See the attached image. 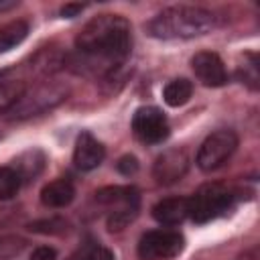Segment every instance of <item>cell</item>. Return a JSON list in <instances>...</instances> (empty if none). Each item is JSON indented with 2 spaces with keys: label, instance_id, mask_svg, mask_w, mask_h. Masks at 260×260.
<instances>
[{
  "label": "cell",
  "instance_id": "cell-1",
  "mask_svg": "<svg viewBox=\"0 0 260 260\" xmlns=\"http://www.w3.org/2000/svg\"><path fill=\"white\" fill-rule=\"evenodd\" d=\"M79 69L93 75H108L130 57L132 28L120 14H100L91 18L75 39Z\"/></svg>",
  "mask_w": 260,
  "mask_h": 260
},
{
  "label": "cell",
  "instance_id": "cell-2",
  "mask_svg": "<svg viewBox=\"0 0 260 260\" xmlns=\"http://www.w3.org/2000/svg\"><path fill=\"white\" fill-rule=\"evenodd\" d=\"M146 28L154 39H195L215 28V16L199 6H171L158 12Z\"/></svg>",
  "mask_w": 260,
  "mask_h": 260
},
{
  "label": "cell",
  "instance_id": "cell-3",
  "mask_svg": "<svg viewBox=\"0 0 260 260\" xmlns=\"http://www.w3.org/2000/svg\"><path fill=\"white\" fill-rule=\"evenodd\" d=\"M236 195L232 189L219 183H205L201 185L193 197H189V217L195 223H207L234 207Z\"/></svg>",
  "mask_w": 260,
  "mask_h": 260
},
{
  "label": "cell",
  "instance_id": "cell-4",
  "mask_svg": "<svg viewBox=\"0 0 260 260\" xmlns=\"http://www.w3.org/2000/svg\"><path fill=\"white\" fill-rule=\"evenodd\" d=\"M95 201L110 207L108 228L112 232L124 230L138 215V191L134 187H104L95 193Z\"/></svg>",
  "mask_w": 260,
  "mask_h": 260
},
{
  "label": "cell",
  "instance_id": "cell-5",
  "mask_svg": "<svg viewBox=\"0 0 260 260\" xmlns=\"http://www.w3.org/2000/svg\"><path fill=\"white\" fill-rule=\"evenodd\" d=\"M238 148V136L234 130H215L211 132L197 150V167L205 173L219 169Z\"/></svg>",
  "mask_w": 260,
  "mask_h": 260
},
{
  "label": "cell",
  "instance_id": "cell-6",
  "mask_svg": "<svg viewBox=\"0 0 260 260\" xmlns=\"http://www.w3.org/2000/svg\"><path fill=\"white\" fill-rule=\"evenodd\" d=\"M185 248V238L175 230H152L146 232L138 242L140 260H171Z\"/></svg>",
  "mask_w": 260,
  "mask_h": 260
},
{
  "label": "cell",
  "instance_id": "cell-7",
  "mask_svg": "<svg viewBox=\"0 0 260 260\" xmlns=\"http://www.w3.org/2000/svg\"><path fill=\"white\" fill-rule=\"evenodd\" d=\"M67 95V89L61 85H39L32 87L30 91H24L22 98L16 102V106L10 110V118L22 120V118H30L37 116L41 112H47L51 108H55L57 104H61Z\"/></svg>",
  "mask_w": 260,
  "mask_h": 260
},
{
  "label": "cell",
  "instance_id": "cell-8",
  "mask_svg": "<svg viewBox=\"0 0 260 260\" xmlns=\"http://www.w3.org/2000/svg\"><path fill=\"white\" fill-rule=\"evenodd\" d=\"M132 132L144 144H158L169 136V122L154 106H142L132 116Z\"/></svg>",
  "mask_w": 260,
  "mask_h": 260
},
{
  "label": "cell",
  "instance_id": "cell-9",
  "mask_svg": "<svg viewBox=\"0 0 260 260\" xmlns=\"http://www.w3.org/2000/svg\"><path fill=\"white\" fill-rule=\"evenodd\" d=\"M191 67L197 79L207 87H221L228 81V71L217 53H211V51L195 53L191 59Z\"/></svg>",
  "mask_w": 260,
  "mask_h": 260
},
{
  "label": "cell",
  "instance_id": "cell-10",
  "mask_svg": "<svg viewBox=\"0 0 260 260\" xmlns=\"http://www.w3.org/2000/svg\"><path fill=\"white\" fill-rule=\"evenodd\" d=\"M189 167V158L185 154V150H179V148H169L165 150L156 162H154V169H152V175L156 179V183L160 185H171L175 181H179L185 171Z\"/></svg>",
  "mask_w": 260,
  "mask_h": 260
},
{
  "label": "cell",
  "instance_id": "cell-11",
  "mask_svg": "<svg viewBox=\"0 0 260 260\" xmlns=\"http://www.w3.org/2000/svg\"><path fill=\"white\" fill-rule=\"evenodd\" d=\"M104 156H106V148L95 136H91L89 132H81L77 136L73 148V162L79 171H93L95 167L102 165Z\"/></svg>",
  "mask_w": 260,
  "mask_h": 260
},
{
  "label": "cell",
  "instance_id": "cell-12",
  "mask_svg": "<svg viewBox=\"0 0 260 260\" xmlns=\"http://www.w3.org/2000/svg\"><path fill=\"white\" fill-rule=\"evenodd\" d=\"M152 217L162 225H177L189 217L187 197H167L152 207Z\"/></svg>",
  "mask_w": 260,
  "mask_h": 260
},
{
  "label": "cell",
  "instance_id": "cell-13",
  "mask_svg": "<svg viewBox=\"0 0 260 260\" xmlns=\"http://www.w3.org/2000/svg\"><path fill=\"white\" fill-rule=\"evenodd\" d=\"M75 197V187L69 179H55L51 183H47L41 191V201L47 207L59 209V207H67Z\"/></svg>",
  "mask_w": 260,
  "mask_h": 260
},
{
  "label": "cell",
  "instance_id": "cell-14",
  "mask_svg": "<svg viewBox=\"0 0 260 260\" xmlns=\"http://www.w3.org/2000/svg\"><path fill=\"white\" fill-rule=\"evenodd\" d=\"M43 167H45V154L41 152V150H26V152H22L16 160H14V171L18 173V177L22 179V181H30V179H35L41 171H43Z\"/></svg>",
  "mask_w": 260,
  "mask_h": 260
},
{
  "label": "cell",
  "instance_id": "cell-15",
  "mask_svg": "<svg viewBox=\"0 0 260 260\" xmlns=\"http://www.w3.org/2000/svg\"><path fill=\"white\" fill-rule=\"evenodd\" d=\"M28 35V24L24 20H12L0 24V53H6L20 45Z\"/></svg>",
  "mask_w": 260,
  "mask_h": 260
},
{
  "label": "cell",
  "instance_id": "cell-16",
  "mask_svg": "<svg viewBox=\"0 0 260 260\" xmlns=\"http://www.w3.org/2000/svg\"><path fill=\"white\" fill-rule=\"evenodd\" d=\"M191 93H193V83L189 79H185V77L169 81L165 85V89H162V98H165L167 106H171V108H179V106L187 104Z\"/></svg>",
  "mask_w": 260,
  "mask_h": 260
},
{
  "label": "cell",
  "instance_id": "cell-17",
  "mask_svg": "<svg viewBox=\"0 0 260 260\" xmlns=\"http://www.w3.org/2000/svg\"><path fill=\"white\" fill-rule=\"evenodd\" d=\"M24 91H26V87H24L22 81H6V83H0V114L10 112L16 106V102L22 98Z\"/></svg>",
  "mask_w": 260,
  "mask_h": 260
},
{
  "label": "cell",
  "instance_id": "cell-18",
  "mask_svg": "<svg viewBox=\"0 0 260 260\" xmlns=\"http://www.w3.org/2000/svg\"><path fill=\"white\" fill-rule=\"evenodd\" d=\"M22 185V179L12 167H0V199H12Z\"/></svg>",
  "mask_w": 260,
  "mask_h": 260
},
{
  "label": "cell",
  "instance_id": "cell-19",
  "mask_svg": "<svg viewBox=\"0 0 260 260\" xmlns=\"http://www.w3.org/2000/svg\"><path fill=\"white\" fill-rule=\"evenodd\" d=\"M238 79L250 89H258V59L254 53L244 55V63L238 65Z\"/></svg>",
  "mask_w": 260,
  "mask_h": 260
},
{
  "label": "cell",
  "instance_id": "cell-20",
  "mask_svg": "<svg viewBox=\"0 0 260 260\" xmlns=\"http://www.w3.org/2000/svg\"><path fill=\"white\" fill-rule=\"evenodd\" d=\"M77 260H114V254L108 248H104L100 244H93V246L85 248Z\"/></svg>",
  "mask_w": 260,
  "mask_h": 260
},
{
  "label": "cell",
  "instance_id": "cell-21",
  "mask_svg": "<svg viewBox=\"0 0 260 260\" xmlns=\"http://www.w3.org/2000/svg\"><path fill=\"white\" fill-rule=\"evenodd\" d=\"M116 167H118V171H120L124 177H130V175H134V173L138 171V158L132 156V154H126V156H122V158L116 162Z\"/></svg>",
  "mask_w": 260,
  "mask_h": 260
},
{
  "label": "cell",
  "instance_id": "cell-22",
  "mask_svg": "<svg viewBox=\"0 0 260 260\" xmlns=\"http://www.w3.org/2000/svg\"><path fill=\"white\" fill-rule=\"evenodd\" d=\"M55 258H57V254H55V250L49 248V246H41V248H37V250L30 254V260H55Z\"/></svg>",
  "mask_w": 260,
  "mask_h": 260
},
{
  "label": "cell",
  "instance_id": "cell-23",
  "mask_svg": "<svg viewBox=\"0 0 260 260\" xmlns=\"http://www.w3.org/2000/svg\"><path fill=\"white\" fill-rule=\"evenodd\" d=\"M83 8H85V4H65V6L61 8V14H63L65 18H73V16H77Z\"/></svg>",
  "mask_w": 260,
  "mask_h": 260
},
{
  "label": "cell",
  "instance_id": "cell-24",
  "mask_svg": "<svg viewBox=\"0 0 260 260\" xmlns=\"http://www.w3.org/2000/svg\"><path fill=\"white\" fill-rule=\"evenodd\" d=\"M238 260H260V256H258V248H250V250H246L244 254L238 256Z\"/></svg>",
  "mask_w": 260,
  "mask_h": 260
},
{
  "label": "cell",
  "instance_id": "cell-25",
  "mask_svg": "<svg viewBox=\"0 0 260 260\" xmlns=\"http://www.w3.org/2000/svg\"><path fill=\"white\" fill-rule=\"evenodd\" d=\"M16 2H0V10H8V8H14Z\"/></svg>",
  "mask_w": 260,
  "mask_h": 260
},
{
  "label": "cell",
  "instance_id": "cell-26",
  "mask_svg": "<svg viewBox=\"0 0 260 260\" xmlns=\"http://www.w3.org/2000/svg\"><path fill=\"white\" fill-rule=\"evenodd\" d=\"M2 75H4V71H0V77H2Z\"/></svg>",
  "mask_w": 260,
  "mask_h": 260
}]
</instances>
